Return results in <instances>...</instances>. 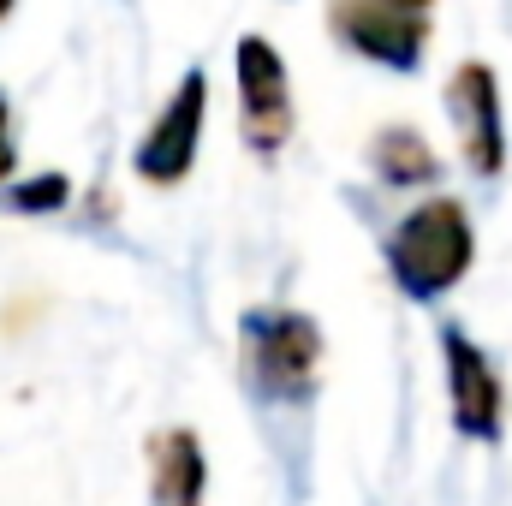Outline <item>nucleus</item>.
Segmentation results:
<instances>
[{
	"instance_id": "423d86ee",
	"label": "nucleus",
	"mask_w": 512,
	"mask_h": 506,
	"mask_svg": "<svg viewBox=\"0 0 512 506\" xmlns=\"http://www.w3.org/2000/svg\"><path fill=\"white\" fill-rule=\"evenodd\" d=\"M441 102H447L453 131H459L465 167H471L477 179H501V173H507V108H501V78H495V66L459 60L453 78H447V90H441Z\"/></svg>"
},
{
	"instance_id": "0eeeda50",
	"label": "nucleus",
	"mask_w": 512,
	"mask_h": 506,
	"mask_svg": "<svg viewBox=\"0 0 512 506\" xmlns=\"http://www.w3.org/2000/svg\"><path fill=\"white\" fill-rule=\"evenodd\" d=\"M441 364H447V411H453V429L465 441H501V429H507V381L495 370V358L459 322H447L441 328Z\"/></svg>"
},
{
	"instance_id": "9d476101",
	"label": "nucleus",
	"mask_w": 512,
	"mask_h": 506,
	"mask_svg": "<svg viewBox=\"0 0 512 506\" xmlns=\"http://www.w3.org/2000/svg\"><path fill=\"white\" fill-rule=\"evenodd\" d=\"M66 197H72L66 173H42V179H30V185H12L0 203L18 209V215H54V209H66Z\"/></svg>"
},
{
	"instance_id": "6e6552de",
	"label": "nucleus",
	"mask_w": 512,
	"mask_h": 506,
	"mask_svg": "<svg viewBox=\"0 0 512 506\" xmlns=\"http://www.w3.org/2000/svg\"><path fill=\"white\" fill-rule=\"evenodd\" d=\"M143 459H149V506H203L209 501V453H203L197 429H185V423L155 429L143 441Z\"/></svg>"
},
{
	"instance_id": "f8f14e48",
	"label": "nucleus",
	"mask_w": 512,
	"mask_h": 506,
	"mask_svg": "<svg viewBox=\"0 0 512 506\" xmlns=\"http://www.w3.org/2000/svg\"><path fill=\"white\" fill-rule=\"evenodd\" d=\"M12 6H18V0H0V24H6V12H12Z\"/></svg>"
},
{
	"instance_id": "f257e3e1",
	"label": "nucleus",
	"mask_w": 512,
	"mask_h": 506,
	"mask_svg": "<svg viewBox=\"0 0 512 506\" xmlns=\"http://www.w3.org/2000/svg\"><path fill=\"white\" fill-rule=\"evenodd\" d=\"M471 256H477V233L459 197H429L387 233V274L411 304L447 298L471 274Z\"/></svg>"
},
{
	"instance_id": "1a4fd4ad",
	"label": "nucleus",
	"mask_w": 512,
	"mask_h": 506,
	"mask_svg": "<svg viewBox=\"0 0 512 506\" xmlns=\"http://www.w3.org/2000/svg\"><path fill=\"white\" fill-rule=\"evenodd\" d=\"M370 167L382 185H435L441 179V155L429 149V137L417 126H382L370 137Z\"/></svg>"
},
{
	"instance_id": "f03ea898",
	"label": "nucleus",
	"mask_w": 512,
	"mask_h": 506,
	"mask_svg": "<svg viewBox=\"0 0 512 506\" xmlns=\"http://www.w3.org/2000/svg\"><path fill=\"white\" fill-rule=\"evenodd\" d=\"M239 364L256 405H310L322 376V328L304 310L262 304L239 316Z\"/></svg>"
},
{
	"instance_id": "7ed1b4c3",
	"label": "nucleus",
	"mask_w": 512,
	"mask_h": 506,
	"mask_svg": "<svg viewBox=\"0 0 512 506\" xmlns=\"http://www.w3.org/2000/svg\"><path fill=\"white\" fill-rule=\"evenodd\" d=\"M435 0H328V30L346 54L387 66V72H417L429 48Z\"/></svg>"
},
{
	"instance_id": "20e7f679",
	"label": "nucleus",
	"mask_w": 512,
	"mask_h": 506,
	"mask_svg": "<svg viewBox=\"0 0 512 506\" xmlns=\"http://www.w3.org/2000/svg\"><path fill=\"white\" fill-rule=\"evenodd\" d=\"M203 126H209V72L203 66H185L179 72V90L161 102V114L149 120L143 143L131 149V173L143 185H179L197 167Z\"/></svg>"
},
{
	"instance_id": "9b49d317",
	"label": "nucleus",
	"mask_w": 512,
	"mask_h": 506,
	"mask_svg": "<svg viewBox=\"0 0 512 506\" xmlns=\"http://www.w3.org/2000/svg\"><path fill=\"white\" fill-rule=\"evenodd\" d=\"M18 173V131H12V102H6V90H0V185Z\"/></svg>"
},
{
	"instance_id": "39448f33",
	"label": "nucleus",
	"mask_w": 512,
	"mask_h": 506,
	"mask_svg": "<svg viewBox=\"0 0 512 506\" xmlns=\"http://www.w3.org/2000/svg\"><path fill=\"white\" fill-rule=\"evenodd\" d=\"M233 72H239V137L256 155H280L298 131V108H292V78L286 60L268 36H239L233 48Z\"/></svg>"
}]
</instances>
